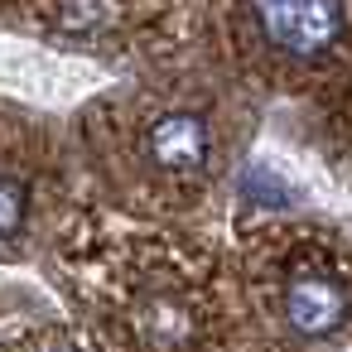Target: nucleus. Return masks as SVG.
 <instances>
[{
  "instance_id": "3",
  "label": "nucleus",
  "mask_w": 352,
  "mask_h": 352,
  "mask_svg": "<svg viewBox=\"0 0 352 352\" xmlns=\"http://www.w3.org/2000/svg\"><path fill=\"white\" fill-rule=\"evenodd\" d=\"M140 333H145L150 342H160V347H184V342L193 338V318H188V309H184L179 299L155 294V299L140 309Z\"/></svg>"
},
{
  "instance_id": "1",
  "label": "nucleus",
  "mask_w": 352,
  "mask_h": 352,
  "mask_svg": "<svg viewBox=\"0 0 352 352\" xmlns=\"http://www.w3.org/2000/svg\"><path fill=\"white\" fill-rule=\"evenodd\" d=\"M280 314L299 338H333L352 318V289L328 270H294L280 289Z\"/></svg>"
},
{
  "instance_id": "2",
  "label": "nucleus",
  "mask_w": 352,
  "mask_h": 352,
  "mask_svg": "<svg viewBox=\"0 0 352 352\" xmlns=\"http://www.w3.org/2000/svg\"><path fill=\"white\" fill-rule=\"evenodd\" d=\"M145 155H150L155 169L193 179L212 160V131L198 111H160L145 126Z\"/></svg>"
},
{
  "instance_id": "4",
  "label": "nucleus",
  "mask_w": 352,
  "mask_h": 352,
  "mask_svg": "<svg viewBox=\"0 0 352 352\" xmlns=\"http://www.w3.org/2000/svg\"><path fill=\"white\" fill-rule=\"evenodd\" d=\"M25 217H30V184L20 174H0V241L20 236Z\"/></svg>"
}]
</instances>
